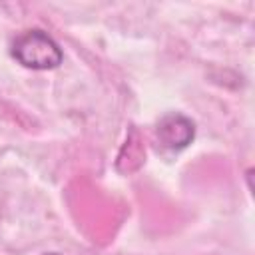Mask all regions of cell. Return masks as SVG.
Returning a JSON list of instances; mask_svg holds the SVG:
<instances>
[{
	"label": "cell",
	"mask_w": 255,
	"mask_h": 255,
	"mask_svg": "<svg viewBox=\"0 0 255 255\" xmlns=\"http://www.w3.org/2000/svg\"><path fill=\"white\" fill-rule=\"evenodd\" d=\"M12 56L30 70H54L64 60L58 42L44 30H28L16 36L12 42Z\"/></svg>",
	"instance_id": "1"
},
{
	"label": "cell",
	"mask_w": 255,
	"mask_h": 255,
	"mask_svg": "<svg viewBox=\"0 0 255 255\" xmlns=\"http://www.w3.org/2000/svg\"><path fill=\"white\" fill-rule=\"evenodd\" d=\"M157 137L159 143L165 149L171 151H179L183 147H187L195 135V128L193 122L181 114H167L157 122Z\"/></svg>",
	"instance_id": "2"
}]
</instances>
